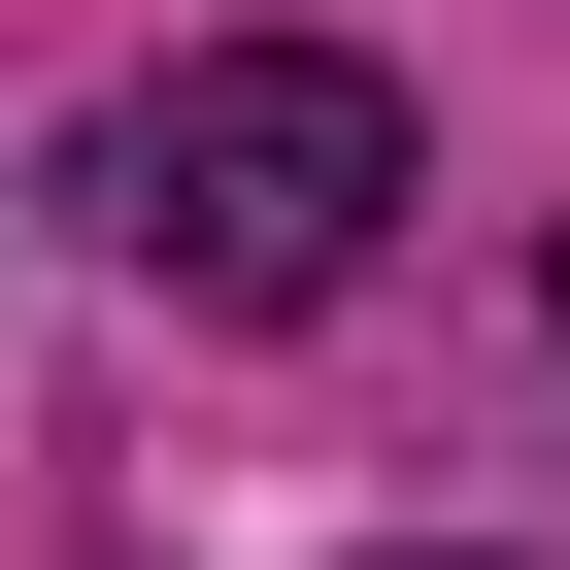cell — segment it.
Here are the masks:
<instances>
[{
    "mask_svg": "<svg viewBox=\"0 0 570 570\" xmlns=\"http://www.w3.org/2000/svg\"><path fill=\"white\" fill-rule=\"evenodd\" d=\"M370 202H403V68L370 35H202V68H135V135H101V235L168 268V303H336L370 268Z\"/></svg>",
    "mask_w": 570,
    "mask_h": 570,
    "instance_id": "obj_1",
    "label": "cell"
}]
</instances>
